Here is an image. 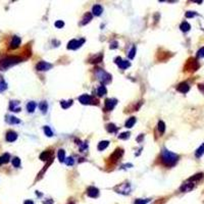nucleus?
<instances>
[{
	"label": "nucleus",
	"mask_w": 204,
	"mask_h": 204,
	"mask_svg": "<svg viewBox=\"0 0 204 204\" xmlns=\"http://www.w3.org/2000/svg\"><path fill=\"white\" fill-rule=\"evenodd\" d=\"M197 57H199V58L204 57V47H202V48H200L199 50H198V52H197Z\"/></svg>",
	"instance_id": "37998d69"
},
{
	"label": "nucleus",
	"mask_w": 204,
	"mask_h": 204,
	"mask_svg": "<svg viewBox=\"0 0 204 204\" xmlns=\"http://www.w3.org/2000/svg\"><path fill=\"white\" fill-rule=\"evenodd\" d=\"M114 189H115V191H117V193H119V194L128 195L130 192H131V186H130V184H128V183L121 184L119 186L114 188Z\"/></svg>",
	"instance_id": "39448f33"
},
{
	"label": "nucleus",
	"mask_w": 204,
	"mask_h": 204,
	"mask_svg": "<svg viewBox=\"0 0 204 204\" xmlns=\"http://www.w3.org/2000/svg\"><path fill=\"white\" fill-rule=\"evenodd\" d=\"M51 68H52V64L46 62V61H40V62L37 63V66H36V70L39 72L48 71V70H50Z\"/></svg>",
	"instance_id": "0eeeda50"
},
{
	"label": "nucleus",
	"mask_w": 204,
	"mask_h": 204,
	"mask_svg": "<svg viewBox=\"0 0 204 204\" xmlns=\"http://www.w3.org/2000/svg\"><path fill=\"white\" fill-rule=\"evenodd\" d=\"M123 154H124V150H123V149H117V150L113 152V154L110 156V159H111V161L115 162V161L119 160V157H122Z\"/></svg>",
	"instance_id": "ddd939ff"
},
{
	"label": "nucleus",
	"mask_w": 204,
	"mask_h": 204,
	"mask_svg": "<svg viewBox=\"0 0 204 204\" xmlns=\"http://www.w3.org/2000/svg\"><path fill=\"white\" fill-rule=\"evenodd\" d=\"M135 123H136V119L135 117H130L126 122V127L127 128H132L135 125Z\"/></svg>",
	"instance_id": "7c9ffc66"
},
{
	"label": "nucleus",
	"mask_w": 204,
	"mask_h": 204,
	"mask_svg": "<svg viewBox=\"0 0 204 204\" xmlns=\"http://www.w3.org/2000/svg\"><path fill=\"white\" fill-rule=\"evenodd\" d=\"M178 159H179V155L176 154V153L170 152L168 149H163L162 152H161V160L168 166L175 165L178 162Z\"/></svg>",
	"instance_id": "f257e3e1"
},
{
	"label": "nucleus",
	"mask_w": 204,
	"mask_h": 204,
	"mask_svg": "<svg viewBox=\"0 0 204 204\" xmlns=\"http://www.w3.org/2000/svg\"><path fill=\"white\" fill-rule=\"evenodd\" d=\"M7 89V84L4 81H0V92H3Z\"/></svg>",
	"instance_id": "4c0bfd02"
},
{
	"label": "nucleus",
	"mask_w": 204,
	"mask_h": 204,
	"mask_svg": "<svg viewBox=\"0 0 204 204\" xmlns=\"http://www.w3.org/2000/svg\"><path fill=\"white\" fill-rule=\"evenodd\" d=\"M66 165H70V166H71V165H73L74 163H75V160H74V158L73 157H68V158H66Z\"/></svg>",
	"instance_id": "ea45409f"
},
{
	"label": "nucleus",
	"mask_w": 204,
	"mask_h": 204,
	"mask_svg": "<svg viewBox=\"0 0 204 204\" xmlns=\"http://www.w3.org/2000/svg\"><path fill=\"white\" fill-rule=\"evenodd\" d=\"M58 159L60 162H63V161L66 160V152H64V150H62V149H60V150L58 151Z\"/></svg>",
	"instance_id": "473e14b6"
},
{
	"label": "nucleus",
	"mask_w": 204,
	"mask_h": 204,
	"mask_svg": "<svg viewBox=\"0 0 204 204\" xmlns=\"http://www.w3.org/2000/svg\"><path fill=\"white\" fill-rule=\"evenodd\" d=\"M5 139H6L7 142H15L17 139V134L13 131H8L7 133H6Z\"/></svg>",
	"instance_id": "4468645a"
},
{
	"label": "nucleus",
	"mask_w": 204,
	"mask_h": 204,
	"mask_svg": "<svg viewBox=\"0 0 204 204\" xmlns=\"http://www.w3.org/2000/svg\"><path fill=\"white\" fill-rule=\"evenodd\" d=\"M50 154L51 153L49 152V151H44L43 153L40 154V159H41V160H47V159H49V157H50Z\"/></svg>",
	"instance_id": "c756f323"
},
{
	"label": "nucleus",
	"mask_w": 204,
	"mask_h": 204,
	"mask_svg": "<svg viewBox=\"0 0 204 204\" xmlns=\"http://www.w3.org/2000/svg\"><path fill=\"white\" fill-rule=\"evenodd\" d=\"M102 11H103V8H102L101 5L99 4H96L93 6V9H92V12L94 15H100L102 13Z\"/></svg>",
	"instance_id": "6ab92c4d"
},
{
	"label": "nucleus",
	"mask_w": 204,
	"mask_h": 204,
	"mask_svg": "<svg viewBox=\"0 0 204 204\" xmlns=\"http://www.w3.org/2000/svg\"><path fill=\"white\" fill-rule=\"evenodd\" d=\"M39 107H40V110L45 114L47 112V110H48V103H47L46 101H42L41 103H40Z\"/></svg>",
	"instance_id": "412c9836"
},
{
	"label": "nucleus",
	"mask_w": 204,
	"mask_h": 204,
	"mask_svg": "<svg viewBox=\"0 0 204 204\" xmlns=\"http://www.w3.org/2000/svg\"><path fill=\"white\" fill-rule=\"evenodd\" d=\"M35 108H36V102H34V101H31V102H29L27 104V109H28V111L29 112H34L35 111Z\"/></svg>",
	"instance_id": "4be33fe9"
},
{
	"label": "nucleus",
	"mask_w": 204,
	"mask_h": 204,
	"mask_svg": "<svg viewBox=\"0 0 204 204\" xmlns=\"http://www.w3.org/2000/svg\"><path fill=\"white\" fill-rule=\"evenodd\" d=\"M23 59L17 56H9V57H5L2 60L0 61V70L1 71H6L7 68H11V66H15L17 63H20Z\"/></svg>",
	"instance_id": "f03ea898"
},
{
	"label": "nucleus",
	"mask_w": 204,
	"mask_h": 204,
	"mask_svg": "<svg viewBox=\"0 0 204 204\" xmlns=\"http://www.w3.org/2000/svg\"><path fill=\"white\" fill-rule=\"evenodd\" d=\"M19 104H20V102L19 101H10L9 109L11 110V111L20 112L21 111V107H19Z\"/></svg>",
	"instance_id": "2eb2a0df"
},
{
	"label": "nucleus",
	"mask_w": 204,
	"mask_h": 204,
	"mask_svg": "<svg viewBox=\"0 0 204 204\" xmlns=\"http://www.w3.org/2000/svg\"><path fill=\"white\" fill-rule=\"evenodd\" d=\"M11 163L15 168H19V166L21 165V159L19 157H13L11 160Z\"/></svg>",
	"instance_id": "f704fd0d"
},
{
	"label": "nucleus",
	"mask_w": 204,
	"mask_h": 204,
	"mask_svg": "<svg viewBox=\"0 0 204 204\" xmlns=\"http://www.w3.org/2000/svg\"><path fill=\"white\" fill-rule=\"evenodd\" d=\"M107 93V90H106V88H105V86H100L99 88L97 89V94H98V96H103V95H105Z\"/></svg>",
	"instance_id": "a878e982"
},
{
	"label": "nucleus",
	"mask_w": 204,
	"mask_h": 204,
	"mask_svg": "<svg viewBox=\"0 0 204 204\" xmlns=\"http://www.w3.org/2000/svg\"><path fill=\"white\" fill-rule=\"evenodd\" d=\"M24 204H34V202L32 201V200H26L24 202Z\"/></svg>",
	"instance_id": "09e8293b"
},
{
	"label": "nucleus",
	"mask_w": 204,
	"mask_h": 204,
	"mask_svg": "<svg viewBox=\"0 0 204 204\" xmlns=\"http://www.w3.org/2000/svg\"><path fill=\"white\" fill-rule=\"evenodd\" d=\"M198 88H199V90L201 91L202 93H204V85H203V84H200V85H198Z\"/></svg>",
	"instance_id": "49530a36"
},
{
	"label": "nucleus",
	"mask_w": 204,
	"mask_h": 204,
	"mask_svg": "<svg viewBox=\"0 0 204 204\" xmlns=\"http://www.w3.org/2000/svg\"><path fill=\"white\" fill-rule=\"evenodd\" d=\"M108 145H109V141H101L98 144V150L99 151L104 150Z\"/></svg>",
	"instance_id": "b1692460"
},
{
	"label": "nucleus",
	"mask_w": 204,
	"mask_h": 204,
	"mask_svg": "<svg viewBox=\"0 0 204 204\" xmlns=\"http://www.w3.org/2000/svg\"><path fill=\"white\" fill-rule=\"evenodd\" d=\"M102 59V54H99V55H96V56H93L92 58L90 59V62L91 63H97L99 61H101Z\"/></svg>",
	"instance_id": "72a5a7b5"
},
{
	"label": "nucleus",
	"mask_w": 204,
	"mask_h": 204,
	"mask_svg": "<svg viewBox=\"0 0 204 204\" xmlns=\"http://www.w3.org/2000/svg\"><path fill=\"white\" fill-rule=\"evenodd\" d=\"M60 104H61V107H62V108L66 109V108H68V107L73 104V100H68V101H63L62 100V101L60 102Z\"/></svg>",
	"instance_id": "2f4dec72"
},
{
	"label": "nucleus",
	"mask_w": 204,
	"mask_h": 204,
	"mask_svg": "<svg viewBox=\"0 0 204 204\" xmlns=\"http://www.w3.org/2000/svg\"><path fill=\"white\" fill-rule=\"evenodd\" d=\"M197 13L195 11H187L186 12V17H194Z\"/></svg>",
	"instance_id": "c03bdc74"
},
{
	"label": "nucleus",
	"mask_w": 204,
	"mask_h": 204,
	"mask_svg": "<svg viewBox=\"0 0 204 204\" xmlns=\"http://www.w3.org/2000/svg\"><path fill=\"white\" fill-rule=\"evenodd\" d=\"M130 137V133L129 132H126V133H123V134H121L119 136V139H123V140H127V139L129 138Z\"/></svg>",
	"instance_id": "79ce46f5"
},
{
	"label": "nucleus",
	"mask_w": 204,
	"mask_h": 204,
	"mask_svg": "<svg viewBox=\"0 0 204 204\" xmlns=\"http://www.w3.org/2000/svg\"><path fill=\"white\" fill-rule=\"evenodd\" d=\"M2 158H1V157H0V165H1V164H2Z\"/></svg>",
	"instance_id": "8fccbe9b"
},
{
	"label": "nucleus",
	"mask_w": 204,
	"mask_h": 204,
	"mask_svg": "<svg viewBox=\"0 0 204 204\" xmlns=\"http://www.w3.org/2000/svg\"><path fill=\"white\" fill-rule=\"evenodd\" d=\"M1 158H2V162L3 163H7L10 159V155L8 154V153H4V154L1 156Z\"/></svg>",
	"instance_id": "e433bc0d"
},
{
	"label": "nucleus",
	"mask_w": 204,
	"mask_h": 204,
	"mask_svg": "<svg viewBox=\"0 0 204 204\" xmlns=\"http://www.w3.org/2000/svg\"><path fill=\"white\" fill-rule=\"evenodd\" d=\"M149 201H150L149 199H136L135 204H147Z\"/></svg>",
	"instance_id": "58836bf2"
},
{
	"label": "nucleus",
	"mask_w": 204,
	"mask_h": 204,
	"mask_svg": "<svg viewBox=\"0 0 204 204\" xmlns=\"http://www.w3.org/2000/svg\"><path fill=\"white\" fill-rule=\"evenodd\" d=\"M63 26H64V23H63L62 21H57V22H55L56 28H62Z\"/></svg>",
	"instance_id": "a18cd8bd"
},
{
	"label": "nucleus",
	"mask_w": 204,
	"mask_h": 204,
	"mask_svg": "<svg viewBox=\"0 0 204 204\" xmlns=\"http://www.w3.org/2000/svg\"><path fill=\"white\" fill-rule=\"evenodd\" d=\"M106 130L109 132V133H117V128L114 126L113 124L107 125V126H106Z\"/></svg>",
	"instance_id": "cd10ccee"
},
{
	"label": "nucleus",
	"mask_w": 204,
	"mask_h": 204,
	"mask_svg": "<svg viewBox=\"0 0 204 204\" xmlns=\"http://www.w3.org/2000/svg\"><path fill=\"white\" fill-rule=\"evenodd\" d=\"M117 100L113 99V98H108V99L105 100V110L106 111H110L114 108V106L117 105Z\"/></svg>",
	"instance_id": "1a4fd4ad"
},
{
	"label": "nucleus",
	"mask_w": 204,
	"mask_h": 204,
	"mask_svg": "<svg viewBox=\"0 0 204 204\" xmlns=\"http://www.w3.org/2000/svg\"><path fill=\"white\" fill-rule=\"evenodd\" d=\"M90 21H92V15H91L90 12H87V13L84 15V17H83V21L82 23H81V25H86L90 22Z\"/></svg>",
	"instance_id": "aec40b11"
},
{
	"label": "nucleus",
	"mask_w": 204,
	"mask_h": 204,
	"mask_svg": "<svg viewBox=\"0 0 204 204\" xmlns=\"http://www.w3.org/2000/svg\"><path fill=\"white\" fill-rule=\"evenodd\" d=\"M117 42H112L111 43V46H110V48L113 49V48H117Z\"/></svg>",
	"instance_id": "de8ad7c7"
},
{
	"label": "nucleus",
	"mask_w": 204,
	"mask_h": 204,
	"mask_svg": "<svg viewBox=\"0 0 204 204\" xmlns=\"http://www.w3.org/2000/svg\"><path fill=\"white\" fill-rule=\"evenodd\" d=\"M203 154H204V144H202L199 148L197 149L196 153H195V155H196V157H201Z\"/></svg>",
	"instance_id": "c85d7f7f"
},
{
	"label": "nucleus",
	"mask_w": 204,
	"mask_h": 204,
	"mask_svg": "<svg viewBox=\"0 0 204 204\" xmlns=\"http://www.w3.org/2000/svg\"><path fill=\"white\" fill-rule=\"evenodd\" d=\"M68 204H74V203H68Z\"/></svg>",
	"instance_id": "3c124183"
},
{
	"label": "nucleus",
	"mask_w": 204,
	"mask_h": 204,
	"mask_svg": "<svg viewBox=\"0 0 204 204\" xmlns=\"http://www.w3.org/2000/svg\"><path fill=\"white\" fill-rule=\"evenodd\" d=\"M43 129H44V132H45V135H46L47 137H52V136H53V132L51 131V129L49 128L48 126H45Z\"/></svg>",
	"instance_id": "c9c22d12"
},
{
	"label": "nucleus",
	"mask_w": 204,
	"mask_h": 204,
	"mask_svg": "<svg viewBox=\"0 0 204 204\" xmlns=\"http://www.w3.org/2000/svg\"><path fill=\"white\" fill-rule=\"evenodd\" d=\"M85 43V39H81V40H72L70 41V43L68 44V49H71V50H76V49L80 48L83 44Z\"/></svg>",
	"instance_id": "423d86ee"
},
{
	"label": "nucleus",
	"mask_w": 204,
	"mask_h": 204,
	"mask_svg": "<svg viewBox=\"0 0 204 204\" xmlns=\"http://www.w3.org/2000/svg\"><path fill=\"white\" fill-rule=\"evenodd\" d=\"M6 123H8V124L10 125H17V124H20L21 119L13 117V115H7V117H6Z\"/></svg>",
	"instance_id": "a211bd4d"
},
{
	"label": "nucleus",
	"mask_w": 204,
	"mask_h": 204,
	"mask_svg": "<svg viewBox=\"0 0 204 204\" xmlns=\"http://www.w3.org/2000/svg\"><path fill=\"white\" fill-rule=\"evenodd\" d=\"M135 54H136V47H133L129 52V57L131 59H133L135 57Z\"/></svg>",
	"instance_id": "a19ab883"
},
{
	"label": "nucleus",
	"mask_w": 204,
	"mask_h": 204,
	"mask_svg": "<svg viewBox=\"0 0 204 204\" xmlns=\"http://www.w3.org/2000/svg\"><path fill=\"white\" fill-rule=\"evenodd\" d=\"M115 63H117V66H119V68H122V70H127L128 68H130V66H131V63H130V61L123 60L121 57H117V58H115Z\"/></svg>",
	"instance_id": "9d476101"
},
{
	"label": "nucleus",
	"mask_w": 204,
	"mask_h": 204,
	"mask_svg": "<svg viewBox=\"0 0 204 204\" xmlns=\"http://www.w3.org/2000/svg\"><path fill=\"white\" fill-rule=\"evenodd\" d=\"M180 28L183 32H188L190 29H191V26H190V24H188L187 22H183L182 24H181Z\"/></svg>",
	"instance_id": "393cba45"
},
{
	"label": "nucleus",
	"mask_w": 204,
	"mask_h": 204,
	"mask_svg": "<svg viewBox=\"0 0 204 204\" xmlns=\"http://www.w3.org/2000/svg\"><path fill=\"white\" fill-rule=\"evenodd\" d=\"M203 174H197V175L193 176V177H191L190 179H188V181H190V182H196V181H199L201 180L202 178H203Z\"/></svg>",
	"instance_id": "5701e85b"
},
{
	"label": "nucleus",
	"mask_w": 204,
	"mask_h": 204,
	"mask_svg": "<svg viewBox=\"0 0 204 204\" xmlns=\"http://www.w3.org/2000/svg\"><path fill=\"white\" fill-rule=\"evenodd\" d=\"M190 90V86L187 83H181L180 85L178 86V91L181 93H187Z\"/></svg>",
	"instance_id": "f3484780"
},
{
	"label": "nucleus",
	"mask_w": 204,
	"mask_h": 204,
	"mask_svg": "<svg viewBox=\"0 0 204 204\" xmlns=\"http://www.w3.org/2000/svg\"><path fill=\"white\" fill-rule=\"evenodd\" d=\"M198 68H199V63H198V61L194 58H190V59H188L187 64H186V66H185V70H186V71L195 72L198 70Z\"/></svg>",
	"instance_id": "20e7f679"
},
{
	"label": "nucleus",
	"mask_w": 204,
	"mask_h": 204,
	"mask_svg": "<svg viewBox=\"0 0 204 204\" xmlns=\"http://www.w3.org/2000/svg\"><path fill=\"white\" fill-rule=\"evenodd\" d=\"M95 76H96L98 78V80L101 83H103V84H107V83H109L110 81H111V76L108 73L103 71L102 68H96Z\"/></svg>",
	"instance_id": "7ed1b4c3"
},
{
	"label": "nucleus",
	"mask_w": 204,
	"mask_h": 204,
	"mask_svg": "<svg viewBox=\"0 0 204 204\" xmlns=\"http://www.w3.org/2000/svg\"><path fill=\"white\" fill-rule=\"evenodd\" d=\"M91 100H92L91 96H89V95L87 94H84L79 97V101H80L82 104H89V103H91Z\"/></svg>",
	"instance_id": "dca6fc26"
},
{
	"label": "nucleus",
	"mask_w": 204,
	"mask_h": 204,
	"mask_svg": "<svg viewBox=\"0 0 204 204\" xmlns=\"http://www.w3.org/2000/svg\"><path fill=\"white\" fill-rule=\"evenodd\" d=\"M21 42H22V40H21V38L19 36H13L11 39V42H10V48L11 49H17V47L21 45Z\"/></svg>",
	"instance_id": "9b49d317"
},
{
	"label": "nucleus",
	"mask_w": 204,
	"mask_h": 204,
	"mask_svg": "<svg viewBox=\"0 0 204 204\" xmlns=\"http://www.w3.org/2000/svg\"><path fill=\"white\" fill-rule=\"evenodd\" d=\"M195 187V183L194 182H190V181H187L186 183L181 186L180 188V191L181 192H190V191H192Z\"/></svg>",
	"instance_id": "6e6552de"
},
{
	"label": "nucleus",
	"mask_w": 204,
	"mask_h": 204,
	"mask_svg": "<svg viewBox=\"0 0 204 204\" xmlns=\"http://www.w3.org/2000/svg\"><path fill=\"white\" fill-rule=\"evenodd\" d=\"M87 194L89 197H92V198H96L99 195V190L95 187H89L87 189Z\"/></svg>",
	"instance_id": "f8f14e48"
},
{
	"label": "nucleus",
	"mask_w": 204,
	"mask_h": 204,
	"mask_svg": "<svg viewBox=\"0 0 204 204\" xmlns=\"http://www.w3.org/2000/svg\"><path fill=\"white\" fill-rule=\"evenodd\" d=\"M157 129H158V131L160 132V134L164 133V131H165V124L162 122V121H159V122H158Z\"/></svg>",
	"instance_id": "bb28decb"
}]
</instances>
